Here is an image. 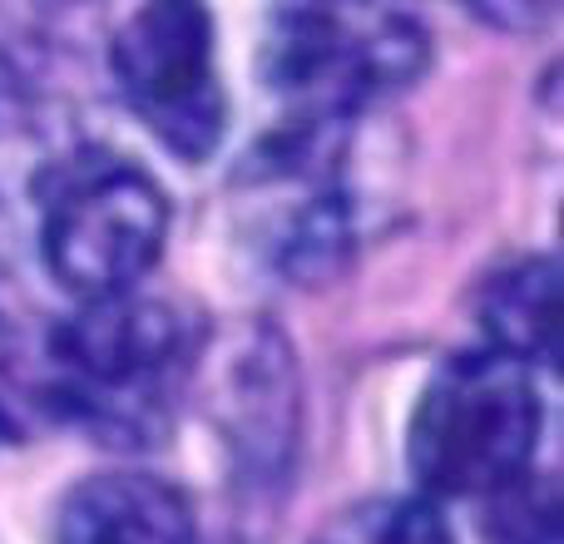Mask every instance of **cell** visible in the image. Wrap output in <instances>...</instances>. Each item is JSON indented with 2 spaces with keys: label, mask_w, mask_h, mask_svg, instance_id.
I'll list each match as a JSON object with an SVG mask.
<instances>
[{
  "label": "cell",
  "mask_w": 564,
  "mask_h": 544,
  "mask_svg": "<svg viewBox=\"0 0 564 544\" xmlns=\"http://www.w3.org/2000/svg\"><path fill=\"white\" fill-rule=\"evenodd\" d=\"M198 371V331L174 302L124 292L79 302L25 357V401L115 450H149Z\"/></svg>",
  "instance_id": "cell-1"
},
{
  "label": "cell",
  "mask_w": 564,
  "mask_h": 544,
  "mask_svg": "<svg viewBox=\"0 0 564 544\" xmlns=\"http://www.w3.org/2000/svg\"><path fill=\"white\" fill-rule=\"evenodd\" d=\"M431 69V30L401 6H278L258 40V85L278 124L357 129Z\"/></svg>",
  "instance_id": "cell-2"
},
{
  "label": "cell",
  "mask_w": 564,
  "mask_h": 544,
  "mask_svg": "<svg viewBox=\"0 0 564 544\" xmlns=\"http://www.w3.org/2000/svg\"><path fill=\"white\" fill-rule=\"evenodd\" d=\"M545 406L535 371L490 347L451 351L426 377L406 421V470L416 496L496 500L535 466Z\"/></svg>",
  "instance_id": "cell-3"
},
{
  "label": "cell",
  "mask_w": 564,
  "mask_h": 544,
  "mask_svg": "<svg viewBox=\"0 0 564 544\" xmlns=\"http://www.w3.org/2000/svg\"><path fill=\"white\" fill-rule=\"evenodd\" d=\"M40 263L79 302L139 292L169 243L174 208L144 164L105 144H69L30 184Z\"/></svg>",
  "instance_id": "cell-4"
},
{
  "label": "cell",
  "mask_w": 564,
  "mask_h": 544,
  "mask_svg": "<svg viewBox=\"0 0 564 544\" xmlns=\"http://www.w3.org/2000/svg\"><path fill=\"white\" fill-rule=\"evenodd\" d=\"M357 129L273 124L243 159V184L258 194V258L297 287H322L361 258L371 204L347 174Z\"/></svg>",
  "instance_id": "cell-5"
},
{
  "label": "cell",
  "mask_w": 564,
  "mask_h": 544,
  "mask_svg": "<svg viewBox=\"0 0 564 544\" xmlns=\"http://www.w3.org/2000/svg\"><path fill=\"white\" fill-rule=\"evenodd\" d=\"M109 79L124 109L184 164H208L228 134L218 25L208 6H139L109 40Z\"/></svg>",
  "instance_id": "cell-6"
},
{
  "label": "cell",
  "mask_w": 564,
  "mask_h": 544,
  "mask_svg": "<svg viewBox=\"0 0 564 544\" xmlns=\"http://www.w3.org/2000/svg\"><path fill=\"white\" fill-rule=\"evenodd\" d=\"M214 406L238 470H248L253 486H268L297 450L302 421L297 361L278 327H243V337L228 347L224 371H214Z\"/></svg>",
  "instance_id": "cell-7"
},
{
  "label": "cell",
  "mask_w": 564,
  "mask_h": 544,
  "mask_svg": "<svg viewBox=\"0 0 564 544\" xmlns=\"http://www.w3.org/2000/svg\"><path fill=\"white\" fill-rule=\"evenodd\" d=\"M55 544H208L198 510L149 470L85 476L55 510Z\"/></svg>",
  "instance_id": "cell-8"
},
{
  "label": "cell",
  "mask_w": 564,
  "mask_h": 544,
  "mask_svg": "<svg viewBox=\"0 0 564 544\" xmlns=\"http://www.w3.org/2000/svg\"><path fill=\"white\" fill-rule=\"evenodd\" d=\"M480 347L520 361L525 371H560V263L550 253L516 258L476 297Z\"/></svg>",
  "instance_id": "cell-9"
},
{
  "label": "cell",
  "mask_w": 564,
  "mask_h": 544,
  "mask_svg": "<svg viewBox=\"0 0 564 544\" xmlns=\"http://www.w3.org/2000/svg\"><path fill=\"white\" fill-rule=\"evenodd\" d=\"M317 544H456V535H451V520L441 505L401 496L347 510L337 525L322 530Z\"/></svg>",
  "instance_id": "cell-10"
},
{
  "label": "cell",
  "mask_w": 564,
  "mask_h": 544,
  "mask_svg": "<svg viewBox=\"0 0 564 544\" xmlns=\"http://www.w3.org/2000/svg\"><path fill=\"white\" fill-rule=\"evenodd\" d=\"M490 544H560V490L555 480L525 476L490 500Z\"/></svg>",
  "instance_id": "cell-11"
},
{
  "label": "cell",
  "mask_w": 564,
  "mask_h": 544,
  "mask_svg": "<svg viewBox=\"0 0 564 544\" xmlns=\"http://www.w3.org/2000/svg\"><path fill=\"white\" fill-rule=\"evenodd\" d=\"M15 371H20V361L6 341V327H0V446L25 436V421H20V411H15V387L25 391V381H20Z\"/></svg>",
  "instance_id": "cell-12"
},
{
  "label": "cell",
  "mask_w": 564,
  "mask_h": 544,
  "mask_svg": "<svg viewBox=\"0 0 564 544\" xmlns=\"http://www.w3.org/2000/svg\"><path fill=\"white\" fill-rule=\"evenodd\" d=\"M6 263H10V218L0 208V272H6Z\"/></svg>",
  "instance_id": "cell-13"
}]
</instances>
